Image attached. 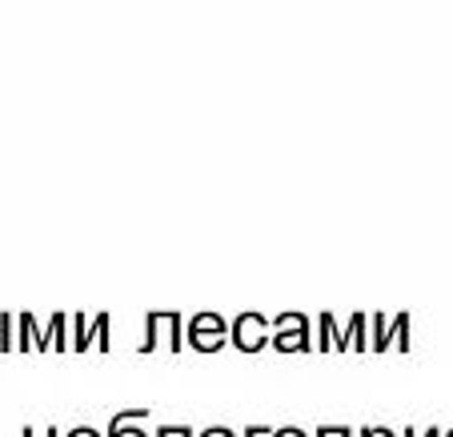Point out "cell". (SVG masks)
Returning a JSON list of instances; mask_svg holds the SVG:
<instances>
[{"label": "cell", "instance_id": "1", "mask_svg": "<svg viewBox=\"0 0 453 437\" xmlns=\"http://www.w3.org/2000/svg\"><path fill=\"white\" fill-rule=\"evenodd\" d=\"M185 341L193 345V349L213 353V349H221V345L229 341V326H225L221 313H197V318H188Z\"/></svg>", "mask_w": 453, "mask_h": 437}, {"label": "cell", "instance_id": "2", "mask_svg": "<svg viewBox=\"0 0 453 437\" xmlns=\"http://www.w3.org/2000/svg\"><path fill=\"white\" fill-rule=\"evenodd\" d=\"M229 337H233V345H237V349L257 353V349H265V345H269V337H273V326H269L261 313H237Z\"/></svg>", "mask_w": 453, "mask_h": 437}, {"label": "cell", "instance_id": "3", "mask_svg": "<svg viewBox=\"0 0 453 437\" xmlns=\"http://www.w3.org/2000/svg\"><path fill=\"white\" fill-rule=\"evenodd\" d=\"M269 345H277V349L293 353V349H309V318H301V313H281V318L273 321V337H269Z\"/></svg>", "mask_w": 453, "mask_h": 437}, {"label": "cell", "instance_id": "4", "mask_svg": "<svg viewBox=\"0 0 453 437\" xmlns=\"http://www.w3.org/2000/svg\"><path fill=\"white\" fill-rule=\"evenodd\" d=\"M180 326H185V321H180V313H161V309L153 313V334H157V341L165 337V341H169V349H180V345H185Z\"/></svg>", "mask_w": 453, "mask_h": 437}, {"label": "cell", "instance_id": "5", "mask_svg": "<svg viewBox=\"0 0 453 437\" xmlns=\"http://www.w3.org/2000/svg\"><path fill=\"white\" fill-rule=\"evenodd\" d=\"M149 418V410H128V413H117L109 426V437H153L141 429V421Z\"/></svg>", "mask_w": 453, "mask_h": 437}, {"label": "cell", "instance_id": "6", "mask_svg": "<svg viewBox=\"0 0 453 437\" xmlns=\"http://www.w3.org/2000/svg\"><path fill=\"white\" fill-rule=\"evenodd\" d=\"M369 349H389V341H394V321L385 318V313H373L369 318Z\"/></svg>", "mask_w": 453, "mask_h": 437}, {"label": "cell", "instance_id": "7", "mask_svg": "<svg viewBox=\"0 0 453 437\" xmlns=\"http://www.w3.org/2000/svg\"><path fill=\"white\" fill-rule=\"evenodd\" d=\"M109 326H112L109 313H96V318L88 321V345L101 341V349H109Z\"/></svg>", "mask_w": 453, "mask_h": 437}, {"label": "cell", "instance_id": "8", "mask_svg": "<svg viewBox=\"0 0 453 437\" xmlns=\"http://www.w3.org/2000/svg\"><path fill=\"white\" fill-rule=\"evenodd\" d=\"M394 345L397 349H410V318H394Z\"/></svg>", "mask_w": 453, "mask_h": 437}, {"label": "cell", "instance_id": "9", "mask_svg": "<svg viewBox=\"0 0 453 437\" xmlns=\"http://www.w3.org/2000/svg\"><path fill=\"white\" fill-rule=\"evenodd\" d=\"M88 321L93 318H73V329H77V341L73 345H77V349H88Z\"/></svg>", "mask_w": 453, "mask_h": 437}, {"label": "cell", "instance_id": "10", "mask_svg": "<svg viewBox=\"0 0 453 437\" xmlns=\"http://www.w3.org/2000/svg\"><path fill=\"white\" fill-rule=\"evenodd\" d=\"M153 437H197V429H188V426H161Z\"/></svg>", "mask_w": 453, "mask_h": 437}, {"label": "cell", "instance_id": "11", "mask_svg": "<svg viewBox=\"0 0 453 437\" xmlns=\"http://www.w3.org/2000/svg\"><path fill=\"white\" fill-rule=\"evenodd\" d=\"M313 437H353V429L349 426H321Z\"/></svg>", "mask_w": 453, "mask_h": 437}, {"label": "cell", "instance_id": "12", "mask_svg": "<svg viewBox=\"0 0 453 437\" xmlns=\"http://www.w3.org/2000/svg\"><path fill=\"white\" fill-rule=\"evenodd\" d=\"M361 437H397L394 429H385V426H365L361 429Z\"/></svg>", "mask_w": 453, "mask_h": 437}, {"label": "cell", "instance_id": "13", "mask_svg": "<svg viewBox=\"0 0 453 437\" xmlns=\"http://www.w3.org/2000/svg\"><path fill=\"white\" fill-rule=\"evenodd\" d=\"M269 437H309V433H301L297 426H285V429H269Z\"/></svg>", "mask_w": 453, "mask_h": 437}, {"label": "cell", "instance_id": "14", "mask_svg": "<svg viewBox=\"0 0 453 437\" xmlns=\"http://www.w3.org/2000/svg\"><path fill=\"white\" fill-rule=\"evenodd\" d=\"M69 437H104V433L93 426H77V429H69Z\"/></svg>", "mask_w": 453, "mask_h": 437}, {"label": "cell", "instance_id": "15", "mask_svg": "<svg viewBox=\"0 0 453 437\" xmlns=\"http://www.w3.org/2000/svg\"><path fill=\"white\" fill-rule=\"evenodd\" d=\"M197 437H237L233 429H225V426H209L205 433H197Z\"/></svg>", "mask_w": 453, "mask_h": 437}, {"label": "cell", "instance_id": "16", "mask_svg": "<svg viewBox=\"0 0 453 437\" xmlns=\"http://www.w3.org/2000/svg\"><path fill=\"white\" fill-rule=\"evenodd\" d=\"M402 437H441V429H405Z\"/></svg>", "mask_w": 453, "mask_h": 437}, {"label": "cell", "instance_id": "17", "mask_svg": "<svg viewBox=\"0 0 453 437\" xmlns=\"http://www.w3.org/2000/svg\"><path fill=\"white\" fill-rule=\"evenodd\" d=\"M25 437H60V429H33V426H28Z\"/></svg>", "mask_w": 453, "mask_h": 437}, {"label": "cell", "instance_id": "18", "mask_svg": "<svg viewBox=\"0 0 453 437\" xmlns=\"http://www.w3.org/2000/svg\"><path fill=\"white\" fill-rule=\"evenodd\" d=\"M265 433H269L265 426H249V429H245V433H241V437H265Z\"/></svg>", "mask_w": 453, "mask_h": 437}, {"label": "cell", "instance_id": "19", "mask_svg": "<svg viewBox=\"0 0 453 437\" xmlns=\"http://www.w3.org/2000/svg\"><path fill=\"white\" fill-rule=\"evenodd\" d=\"M441 437H453V429H449V433H441Z\"/></svg>", "mask_w": 453, "mask_h": 437}]
</instances>
